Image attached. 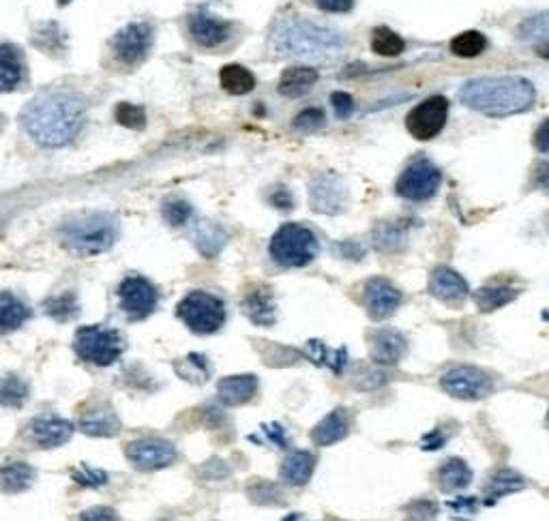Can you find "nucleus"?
<instances>
[{
  "label": "nucleus",
  "mask_w": 549,
  "mask_h": 521,
  "mask_svg": "<svg viewBox=\"0 0 549 521\" xmlns=\"http://www.w3.org/2000/svg\"><path fill=\"white\" fill-rule=\"evenodd\" d=\"M324 121L326 118L320 108H309L294 118V129L301 133H314L324 125Z\"/></svg>",
  "instance_id": "nucleus-45"
},
{
  "label": "nucleus",
  "mask_w": 549,
  "mask_h": 521,
  "mask_svg": "<svg viewBox=\"0 0 549 521\" xmlns=\"http://www.w3.org/2000/svg\"><path fill=\"white\" fill-rule=\"evenodd\" d=\"M472 481V470L464 459H449L447 464L440 468V487L447 491V494H455V491H462Z\"/></svg>",
  "instance_id": "nucleus-32"
},
{
  "label": "nucleus",
  "mask_w": 549,
  "mask_h": 521,
  "mask_svg": "<svg viewBox=\"0 0 549 521\" xmlns=\"http://www.w3.org/2000/svg\"><path fill=\"white\" fill-rule=\"evenodd\" d=\"M28 318H31V309L16 294L0 292V333L18 331Z\"/></svg>",
  "instance_id": "nucleus-29"
},
{
  "label": "nucleus",
  "mask_w": 549,
  "mask_h": 521,
  "mask_svg": "<svg viewBox=\"0 0 549 521\" xmlns=\"http://www.w3.org/2000/svg\"><path fill=\"white\" fill-rule=\"evenodd\" d=\"M524 485H526V481H524L522 474H517L515 470H500L492 476V481L487 483L489 502H496L502 496L515 494V491L524 489Z\"/></svg>",
  "instance_id": "nucleus-33"
},
{
  "label": "nucleus",
  "mask_w": 549,
  "mask_h": 521,
  "mask_svg": "<svg viewBox=\"0 0 549 521\" xmlns=\"http://www.w3.org/2000/svg\"><path fill=\"white\" fill-rule=\"evenodd\" d=\"M118 305H121L123 314L129 320H146L151 314H155L159 307V290L151 284V281L131 275L123 279V284L116 290Z\"/></svg>",
  "instance_id": "nucleus-11"
},
{
  "label": "nucleus",
  "mask_w": 549,
  "mask_h": 521,
  "mask_svg": "<svg viewBox=\"0 0 549 521\" xmlns=\"http://www.w3.org/2000/svg\"><path fill=\"white\" fill-rule=\"evenodd\" d=\"M37 479L35 470L24 464V461H13L0 468V491L5 494H20V491L31 489Z\"/></svg>",
  "instance_id": "nucleus-28"
},
{
  "label": "nucleus",
  "mask_w": 549,
  "mask_h": 521,
  "mask_svg": "<svg viewBox=\"0 0 549 521\" xmlns=\"http://www.w3.org/2000/svg\"><path fill=\"white\" fill-rule=\"evenodd\" d=\"M271 39L277 52L305 63H335L348 50V39L339 31L303 18L281 20Z\"/></svg>",
  "instance_id": "nucleus-2"
},
{
  "label": "nucleus",
  "mask_w": 549,
  "mask_h": 521,
  "mask_svg": "<svg viewBox=\"0 0 549 521\" xmlns=\"http://www.w3.org/2000/svg\"><path fill=\"white\" fill-rule=\"evenodd\" d=\"M406 350H408L406 337L393 329L378 331L372 339V359L384 367L397 365L404 359Z\"/></svg>",
  "instance_id": "nucleus-20"
},
{
  "label": "nucleus",
  "mask_w": 549,
  "mask_h": 521,
  "mask_svg": "<svg viewBox=\"0 0 549 521\" xmlns=\"http://www.w3.org/2000/svg\"><path fill=\"white\" fill-rule=\"evenodd\" d=\"M442 185V172L434 166L432 161L419 157L414 159L410 166L399 176L395 185L397 196L410 202H427L432 200Z\"/></svg>",
  "instance_id": "nucleus-9"
},
{
  "label": "nucleus",
  "mask_w": 549,
  "mask_h": 521,
  "mask_svg": "<svg viewBox=\"0 0 549 521\" xmlns=\"http://www.w3.org/2000/svg\"><path fill=\"white\" fill-rule=\"evenodd\" d=\"M442 389L449 395L457 399H466V401H477L485 399L487 395H492L494 391V380L489 374H485L479 367H453L440 380Z\"/></svg>",
  "instance_id": "nucleus-12"
},
{
  "label": "nucleus",
  "mask_w": 549,
  "mask_h": 521,
  "mask_svg": "<svg viewBox=\"0 0 549 521\" xmlns=\"http://www.w3.org/2000/svg\"><path fill=\"white\" fill-rule=\"evenodd\" d=\"M76 481L82 485V487H99L106 483V474H103L101 470H78L76 472Z\"/></svg>",
  "instance_id": "nucleus-48"
},
{
  "label": "nucleus",
  "mask_w": 549,
  "mask_h": 521,
  "mask_svg": "<svg viewBox=\"0 0 549 521\" xmlns=\"http://www.w3.org/2000/svg\"><path fill=\"white\" fill-rule=\"evenodd\" d=\"M127 459L142 472L168 468L176 461V446L163 438H144L127 446Z\"/></svg>",
  "instance_id": "nucleus-15"
},
{
  "label": "nucleus",
  "mask_w": 549,
  "mask_h": 521,
  "mask_svg": "<svg viewBox=\"0 0 549 521\" xmlns=\"http://www.w3.org/2000/svg\"><path fill=\"white\" fill-rule=\"evenodd\" d=\"M406 48L404 39L399 37L395 31H391V28L387 26H378L374 28V35H372V50L380 56H397L402 54Z\"/></svg>",
  "instance_id": "nucleus-38"
},
{
  "label": "nucleus",
  "mask_w": 549,
  "mask_h": 521,
  "mask_svg": "<svg viewBox=\"0 0 549 521\" xmlns=\"http://www.w3.org/2000/svg\"><path fill=\"white\" fill-rule=\"evenodd\" d=\"M28 397V384L16 376L7 374L0 378V406L7 408H20Z\"/></svg>",
  "instance_id": "nucleus-34"
},
{
  "label": "nucleus",
  "mask_w": 549,
  "mask_h": 521,
  "mask_svg": "<svg viewBox=\"0 0 549 521\" xmlns=\"http://www.w3.org/2000/svg\"><path fill=\"white\" fill-rule=\"evenodd\" d=\"M116 123L123 127H129V129H144L146 114L140 106H133V103H118Z\"/></svg>",
  "instance_id": "nucleus-44"
},
{
  "label": "nucleus",
  "mask_w": 549,
  "mask_h": 521,
  "mask_svg": "<svg viewBox=\"0 0 549 521\" xmlns=\"http://www.w3.org/2000/svg\"><path fill=\"white\" fill-rule=\"evenodd\" d=\"M73 348H76L82 361L97 367H110L121 359L125 341L121 333L106 329V326H82L76 333V344H73Z\"/></svg>",
  "instance_id": "nucleus-7"
},
{
  "label": "nucleus",
  "mask_w": 549,
  "mask_h": 521,
  "mask_svg": "<svg viewBox=\"0 0 549 521\" xmlns=\"http://www.w3.org/2000/svg\"><path fill=\"white\" fill-rule=\"evenodd\" d=\"M88 103L73 91H46L22 112V125L39 146L61 148L80 136L86 125Z\"/></svg>",
  "instance_id": "nucleus-1"
},
{
  "label": "nucleus",
  "mask_w": 549,
  "mask_h": 521,
  "mask_svg": "<svg viewBox=\"0 0 549 521\" xmlns=\"http://www.w3.org/2000/svg\"><path fill=\"white\" fill-rule=\"evenodd\" d=\"M318 82L314 67H290L279 78V93L284 97H301Z\"/></svg>",
  "instance_id": "nucleus-26"
},
{
  "label": "nucleus",
  "mask_w": 549,
  "mask_h": 521,
  "mask_svg": "<svg viewBox=\"0 0 549 521\" xmlns=\"http://www.w3.org/2000/svg\"><path fill=\"white\" fill-rule=\"evenodd\" d=\"M161 215H163V219H166L168 226L181 228L191 217H194V208H191V204L181 198H170L163 202Z\"/></svg>",
  "instance_id": "nucleus-41"
},
{
  "label": "nucleus",
  "mask_w": 549,
  "mask_h": 521,
  "mask_svg": "<svg viewBox=\"0 0 549 521\" xmlns=\"http://www.w3.org/2000/svg\"><path fill=\"white\" fill-rule=\"evenodd\" d=\"M402 305V292H399L389 279H369L365 286V307L372 320H387Z\"/></svg>",
  "instance_id": "nucleus-16"
},
{
  "label": "nucleus",
  "mask_w": 549,
  "mask_h": 521,
  "mask_svg": "<svg viewBox=\"0 0 549 521\" xmlns=\"http://www.w3.org/2000/svg\"><path fill=\"white\" fill-rule=\"evenodd\" d=\"M350 423H352L350 412L346 408H337L326 416V419H322L314 431H311V438H314V442L320 446H331L348 436Z\"/></svg>",
  "instance_id": "nucleus-23"
},
{
  "label": "nucleus",
  "mask_w": 549,
  "mask_h": 521,
  "mask_svg": "<svg viewBox=\"0 0 549 521\" xmlns=\"http://www.w3.org/2000/svg\"><path fill=\"white\" fill-rule=\"evenodd\" d=\"M56 3H58V7H65V5L73 3V0H56Z\"/></svg>",
  "instance_id": "nucleus-52"
},
{
  "label": "nucleus",
  "mask_w": 549,
  "mask_h": 521,
  "mask_svg": "<svg viewBox=\"0 0 549 521\" xmlns=\"http://www.w3.org/2000/svg\"><path fill=\"white\" fill-rule=\"evenodd\" d=\"M468 281L449 266H440L429 277V294L444 303H459L468 296Z\"/></svg>",
  "instance_id": "nucleus-18"
},
{
  "label": "nucleus",
  "mask_w": 549,
  "mask_h": 521,
  "mask_svg": "<svg viewBox=\"0 0 549 521\" xmlns=\"http://www.w3.org/2000/svg\"><path fill=\"white\" fill-rule=\"evenodd\" d=\"M406 228L399 223H384L380 230H376V245L382 251H397L406 241Z\"/></svg>",
  "instance_id": "nucleus-42"
},
{
  "label": "nucleus",
  "mask_w": 549,
  "mask_h": 521,
  "mask_svg": "<svg viewBox=\"0 0 549 521\" xmlns=\"http://www.w3.org/2000/svg\"><path fill=\"white\" fill-rule=\"evenodd\" d=\"M406 521H434L438 517V504L434 500H417L408 509Z\"/></svg>",
  "instance_id": "nucleus-46"
},
{
  "label": "nucleus",
  "mask_w": 549,
  "mask_h": 521,
  "mask_svg": "<svg viewBox=\"0 0 549 521\" xmlns=\"http://www.w3.org/2000/svg\"><path fill=\"white\" fill-rule=\"evenodd\" d=\"M194 245L202 256H217L226 245V232L213 221H200L194 230Z\"/></svg>",
  "instance_id": "nucleus-31"
},
{
  "label": "nucleus",
  "mask_w": 549,
  "mask_h": 521,
  "mask_svg": "<svg viewBox=\"0 0 549 521\" xmlns=\"http://www.w3.org/2000/svg\"><path fill=\"white\" fill-rule=\"evenodd\" d=\"M43 307H46V314L58 322L73 320L80 314V305H78V299L73 292L52 296V299H48Z\"/></svg>",
  "instance_id": "nucleus-37"
},
{
  "label": "nucleus",
  "mask_w": 549,
  "mask_h": 521,
  "mask_svg": "<svg viewBox=\"0 0 549 521\" xmlns=\"http://www.w3.org/2000/svg\"><path fill=\"white\" fill-rule=\"evenodd\" d=\"M80 521H116V513L108 506H97V509L82 513Z\"/></svg>",
  "instance_id": "nucleus-51"
},
{
  "label": "nucleus",
  "mask_w": 549,
  "mask_h": 521,
  "mask_svg": "<svg viewBox=\"0 0 549 521\" xmlns=\"http://www.w3.org/2000/svg\"><path fill=\"white\" fill-rule=\"evenodd\" d=\"M316 468V455L307 451H294L290 453L284 464H281V479H284L292 487H303L309 483L311 474Z\"/></svg>",
  "instance_id": "nucleus-24"
},
{
  "label": "nucleus",
  "mask_w": 549,
  "mask_h": 521,
  "mask_svg": "<svg viewBox=\"0 0 549 521\" xmlns=\"http://www.w3.org/2000/svg\"><path fill=\"white\" fill-rule=\"evenodd\" d=\"M459 99L474 112L492 118H504L528 112L537 99V91L530 80L502 76L470 80L459 88Z\"/></svg>",
  "instance_id": "nucleus-3"
},
{
  "label": "nucleus",
  "mask_w": 549,
  "mask_h": 521,
  "mask_svg": "<svg viewBox=\"0 0 549 521\" xmlns=\"http://www.w3.org/2000/svg\"><path fill=\"white\" fill-rule=\"evenodd\" d=\"M485 48H487V39L479 31H466L451 41V52L462 58L479 56L485 52Z\"/></svg>",
  "instance_id": "nucleus-39"
},
{
  "label": "nucleus",
  "mask_w": 549,
  "mask_h": 521,
  "mask_svg": "<svg viewBox=\"0 0 549 521\" xmlns=\"http://www.w3.org/2000/svg\"><path fill=\"white\" fill-rule=\"evenodd\" d=\"M80 429L86 436L93 438H112L121 431V421L114 414L112 408L108 406H99L88 410L82 419H80Z\"/></svg>",
  "instance_id": "nucleus-22"
},
{
  "label": "nucleus",
  "mask_w": 549,
  "mask_h": 521,
  "mask_svg": "<svg viewBox=\"0 0 549 521\" xmlns=\"http://www.w3.org/2000/svg\"><path fill=\"white\" fill-rule=\"evenodd\" d=\"M155 43V28L148 22H131L118 31L112 41L110 50L116 63L125 67H136L146 61Z\"/></svg>",
  "instance_id": "nucleus-8"
},
{
  "label": "nucleus",
  "mask_w": 549,
  "mask_h": 521,
  "mask_svg": "<svg viewBox=\"0 0 549 521\" xmlns=\"http://www.w3.org/2000/svg\"><path fill=\"white\" fill-rule=\"evenodd\" d=\"M331 103H333V110H335L337 118H348L354 110V101L348 93H333Z\"/></svg>",
  "instance_id": "nucleus-47"
},
{
  "label": "nucleus",
  "mask_w": 549,
  "mask_h": 521,
  "mask_svg": "<svg viewBox=\"0 0 549 521\" xmlns=\"http://www.w3.org/2000/svg\"><path fill=\"white\" fill-rule=\"evenodd\" d=\"M311 208L320 215H339L344 213L350 202V193L346 183L337 174H318L309 185Z\"/></svg>",
  "instance_id": "nucleus-13"
},
{
  "label": "nucleus",
  "mask_w": 549,
  "mask_h": 521,
  "mask_svg": "<svg viewBox=\"0 0 549 521\" xmlns=\"http://www.w3.org/2000/svg\"><path fill=\"white\" fill-rule=\"evenodd\" d=\"M118 234H121V228H118L116 217L108 213H91L65 223L61 241L65 249L78 256H97L114 247Z\"/></svg>",
  "instance_id": "nucleus-4"
},
{
  "label": "nucleus",
  "mask_w": 549,
  "mask_h": 521,
  "mask_svg": "<svg viewBox=\"0 0 549 521\" xmlns=\"http://www.w3.org/2000/svg\"><path fill=\"white\" fill-rule=\"evenodd\" d=\"M187 28H189V35L194 37L198 46L206 48V50L226 46V43L234 35L232 22L221 20L215 16V13L206 11V9H198L194 13H189Z\"/></svg>",
  "instance_id": "nucleus-14"
},
{
  "label": "nucleus",
  "mask_w": 549,
  "mask_h": 521,
  "mask_svg": "<svg viewBox=\"0 0 549 521\" xmlns=\"http://www.w3.org/2000/svg\"><path fill=\"white\" fill-rule=\"evenodd\" d=\"M314 3L326 13H348L354 7V0H314Z\"/></svg>",
  "instance_id": "nucleus-49"
},
{
  "label": "nucleus",
  "mask_w": 549,
  "mask_h": 521,
  "mask_svg": "<svg viewBox=\"0 0 549 521\" xmlns=\"http://www.w3.org/2000/svg\"><path fill=\"white\" fill-rule=\"evenodd\" d=\"M26 80V61L20 48L0 41V93H11Z\"/></svg>",
  "instance_id": "nucleus-19"
},
{
  "label": "nucleus",
  "mask_w": 549,
  "mask_h": 521,
  "mask_svg": "<svg viewBox=\"0 0 549 521\" xmlns=\"http://www.w3.org/2000/svg\"><path fill=\"white\" fill-rule=\"evenodd\" d=\"M243 309L247 318L254 322V324H260V326H271L275 322V301L271 292L266 288H256L251 290L245 301H243Z\"/></svg>",
  "instance_id": "nucleus-25"
},
{
  "label": "nucleus",
  "mask_w": 549,
  "mask_h": 521,
  "mask_svg": "<svg viewBox=\"0 0 549 521\" xmlns=\"http://www.w3.org/2000/svg\"><path fill=\"white\" fill-rule=\"evenodd\" d=\"M517 290L504 288V286H485L477 294H474V301L481 311H494L498 307H504L507 303L515 301Z\"/></svg>",
  "instance_id": "nucleus-35"
},
{
  "label": "nucleus",
  "mask_w": 549,
  "mask_h": 521,
  "mask_svg": "<svg viewBox=\"0 0 549 521\" xmlns=\"http://www.w3.org/2000/svg\"><path fill=\"white\" fill-rule=\"evenodd\" d=\"M318 238L299 223H286L271 238V258L281 269H303L318 256Z\"/></svg>",
  "instance_id": "nucleus-5"
},
{
  "label": "nucleus",
  "mask_w": 549,
  "mask_h": 521,
  "mask_svg": "<svg viewBox=\"0 0 549 521\" xmlns=\"http://www.w3.org/2000/svg\"><path fill=\"white\" fill-rule=\"evenodd\" d=\"M219 82H221V88H224V91L230 95H247L256 88L254 73H251L247 67L236 65V63L226 65L219 71Z\"/></svg>",
  "instance_id": "nucleus-30"
},
{
  "label": "nucleus",
  "mask_w": 549,
  "mask_h": 521,
  "mask_svg": "<svg viewBox=\"0 0 549 521\" xmlns=\"http://www.w3.org/2000/svg\"><path fill=\"white\" fill-rule=\"evenodd\" d=\"M271 204L281 208V211H290V208L294 206V196L286 187H277L271 196Z\"/></svg>",
  "instance_id": "nucleus-50"
},
{
  "label": "nucleus",
  "mask_w": 549,
  "mask_h": 521,
  "mask_svg": "<svg viewBox=\"0 0 549 521\" xmlns=\"http://www.w3.org/2000/svg\"><path fill=\"white\" fill-rule=\"evenodd\" d=\"M176 316L183 320L189 331H194L196 335H213L217 333L221 326L226 324V303L219 299V296L196 290L189 292L185 299L178 303Z\"/></svg>",
  "instance_id": "nucleus-6"
},
{
  "label": "nucleus",
  "mask_w": 549,
  "mask_h": 521,
  "mask_svg": "<svg viewBox=\"0 0 549 521\" xmlns=\"http://www.w3.org/2000/svg\"><path fill=\"white\" fill-rule=\"evenodd\" d=\"M258 393V378L256 376H230L219 382L217 397L224 406H243Z\"/></svg>",
  "instance_id": "nucleus-21"
},
{
  "label": "nucleus",
  "mask_w": 549,
  "mask_h": 521,
  "mask_svg": "<svg viewBox=\"0 0 549 521\" xmlns=\"http://www.w3.org/2000/svg\"><path fill=\"white\" fill-rule=\"evenodd\" d=\"M307 350H309L307 354H311V359H314L318 365H326L333 371H341L348 363L346 350H331V348H326L322 341H311Z\"/></svg>",
  "instance_id": "nucleus-40"
},
{
  "label": "nucleus",
  "mask_w": 549,
  "mask_h": 521,
  "mask_svg": "<svg viewBox=\"0 0 549 521\" xmlns=\"http://www.w3.org/2000/svg\"><path fill=\"white\" fill-rule=\"evenodd\" d=\"M33 46L50 56H61L67 50V33L61 24L41 22L33 31Z\"/></svg>",
  "instance_id": "nucleus-27"
},
{
  "label": "nucleus",
  "mask_w": 549,
  "mask_h": 521,
  "mask_svg": "<svg viewBox=\"0 0 549 521\" xmlns=\"http://www.w3.org/2000/svg\"><path fill=\"white\" fill-rule=\"evenodd\" d=\"M449 99L442 95H434L421 101L417 108H412L406 116V129L412 138L421 142L434 140L438 133L447 127L449 121Z\"/></svg>",
  "instance_id": "nucleus-10"
},
{
  "label": "nucleus",
  "mask_w": 549,
  "mask_h": 521,
  "mask_svg": "<svg viewBox=\"0 0 549 521\" xmlns=\"http://www.w3.org/2000/svg\"><path fill=\"white\" fill-rule=\"evenodd\" d=\"M176 371L185 380L194 382V384H202L211 378V363L206 361V356H202V354H189L183 361L176 363Z\"/></svg>",
  "instance_id": "nucleus-36"
},
{
  "label": "nucleus",
  "mask_w": 549,
  "mask_h": 521,
  "mask_svg": "<svg viewBox=\"0 0 549 521\" xmlns=\"http://www.w3.org/2000/svg\"><path fill=\"white\" fill-rule=\"evenodd\" d=\"M522 28H530V33L519 31V37L532 43V46H539L541 52H545V46H547V16L545 13H539L537 18L526 20Z\"/></svg>",
  "instance_id": "nucleus-43"
},
{
  "label": "nucleus",
  "mask_w": 549,
  "mask_h": 521,
  "mask_svg": "<svg viewBox=\"0 0 549 521\" xmlns=\"http://www.w3.org/2000/svg\"><path fill=\"white\" fill-rule=\"evenodd\" d=\"M73 423L61 419V416H37L31 425V436L41 449H56V446H63L73 436Z\"/></svg>",
  "instance_id": "nucleus-17"
}]
</instances>
